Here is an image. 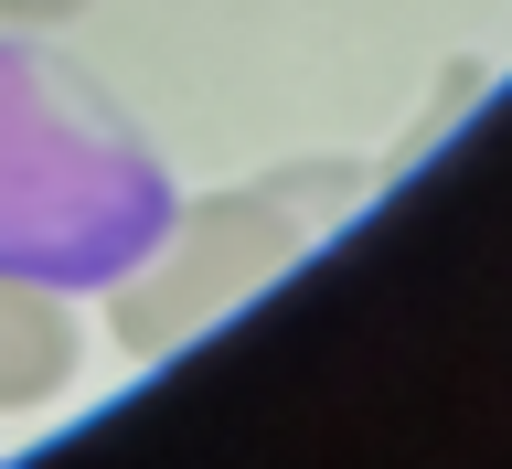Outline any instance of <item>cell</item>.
I'll use <instances>...</instances> for the list:
<instances>
[{"label": "cell", "instance_id": "3", "mask_svg": "<svg viewBox=\"0 0 512 469\" xmlns=\"http://www.w3.org/2000/svg\"><path fill=\"white\" fill-rule=\"evenodd\" d=\"M64 384H75V310H64V288L0 267V416L54 406Z\"/></svg>", "mask_w": 512, "mask_h": 469}, {"label": "cell", "instance_id": "2", "mask_svg": "<svg viewBox=\"0 0 512 469\" xmlns=\"http://www.w3.org/2000/svg\"><path fill=\"white\" fill-rule=\"evenodd\" d=\"M363 192L352 160H288L267 182H235V192H203L171 214L139 267L107 288V331H118L128 363H160V352H182L192 331H214L224 310H246L256 288H278L299 267L320 224H342V203Z\"/></svg>", "mask_w": 512, "mask_h": 469}, {"label": "cell", "instance_id": "4", "mask_svg": "<svg viewBox=\"0 0 512 469\" xmlns=\"http://www.w3.org/2000/svg\"><path fill=\"white\" fill-rule=\"evenodd\" d=\"M86 0H0V32H54V22H75Z\"/></svg>", "mask_w": 512, "mask_h": 469}, {"label": "cell", "instance_id": "1", "mask_svg": "<svg viewBox=\"0 0 512 469\" xmlns=\"http://www.w3.org/2000/svg\"><path fill=\"white\" fill-rule=\"evenodd\" d=\"M171 214L182 192L139 118L54 43L0 32V267L43 288H118Z\"/></svg>", "mask_w": 512, "mask_h": 469}]
</instances>
